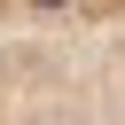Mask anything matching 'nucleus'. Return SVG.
<instances>
[{
  "mask_svg": "<svg viewBox=\"0 0 125 125\" xmlns=\"http://www.w3.org/2000/svg\"><path fill=\"white\" fill-rule=\"evenodd\" d=\"M31 8H70V0H31Z\"/></svg>",
  "mask_w": 125,
  "mask_h": 125,
  "instance_id": "f257e3e1",
  "label": "nucleus"
}]
</instances>
